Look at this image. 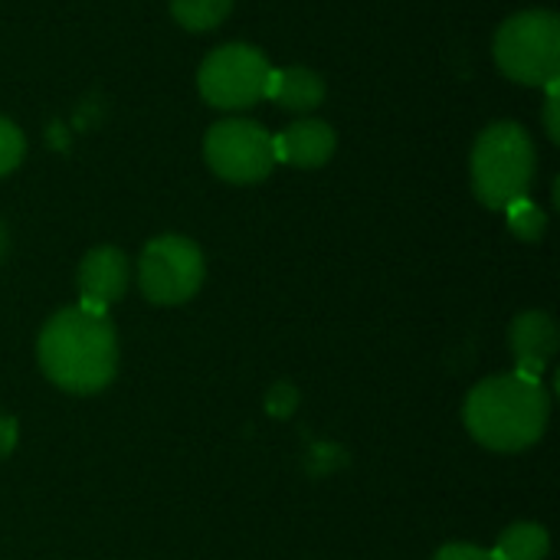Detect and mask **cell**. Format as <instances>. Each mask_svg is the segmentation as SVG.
Here are the masks:
<instances>
[{
  "instance_id": "1",
  "label": "cell",
  "mask_w": 560,
  "mask_h": 560,
  "mask_svg": "<svg viewBox=\"0 0 560 560\" xmlns=\"http://www.w3.org/2000/svg\"><path fill=\"white\" fill-rule=\"evenodd\" d=\"M39 368L69 394H95L108 387L118 368V338L105 312L72 305L56 312L39 331Z\"/></svg>"
},
{
  "instance_id": "2",
  "label": "cell",
  "mask_w": 560,
  "mask_h": 560,
  "mask_svg": "<svg viewBox=\"0 0 560 560\" xmlns=\"http://www.w3.org/2000/svg\"><path fill=\"white\" fill-rule=\"evenodd\" d=\"M551 400L541 381L525 374H499L472 387L466 397V430L495 453H518L545 436Z\"/></svg>"
},
{
  "instance_id": "3",
  "label": "cell",
  "mask_w": 560,
  "mask_h": 560,
  "mask_svg": "<svg viewBox=\"0 0 560 560\" xmlns=\"http://www.w3.org/2000/svg\"><path fill=\"white\" fill-rule=\"evenodd\" d=\"M535 171V141L518 121H495L479 135L472 148V190L489 210H505L528 197Z\"/></svg>"
},
{
  "instance_id": "4",
  "label": "cell",
  "mask_w": 560,
  "mask_h": 560,
  "mask_svg": "<svg viewBox=\"0 0 560 560\" xmlns=\"http://www.w3.org/2000/svg\"><path fill=\"white\" fill-rule=\"evenodd\" d=\"M499 69L522 85H555L560 75V20L551 10L509 16L495 33Z\"/></svg>"
},
{
  "instance_id": "5",
  "label": "cell",
  "mask_w": 560,
  "mask_h": 560,
  "mask_svg": "<svg viewBox=\"0 0 560 560\" xmlns=\"http://www.w3.org/2000/svg\"><path fill=\"white\" fill-rule=\"evenodd\" d=\"M269 59L246 43H230L213 49L197 75L200 95L213 105V108H226V112H240V108H253L256 102L266 98L269 89Z\"/></svg>"
},
{
  "instance_id": "6",
  "label": "cell",
  "mask_w": 560,
  "mask_h": 560,
  "mask_svg": "<svg viewBox=\"0 0 560 560\" xmlns=\"http://www.w3.org/2000/svg\"><path fill=\"white\" fill-rule=\"evenodd\" d=\"M203 253L187 236H158L144 246L138 259V282L148 302L180 305L194 299L203 285Z\"/></svg>"
},
{
  "instance_id": "7",
  "label": "cell",
  "mask_w": 560,
  "mask_h": 560,
  "mask_svg": "<svg viewBox=\"0 0 560 560\" xmlns=\"http://www.w3.org/2000/svg\"><path fill=\"white\" fill-rule=\"evenodd\" d=\"M203 158L210 171L230 184L266 180L276 167L272 135L259 121L246 118L217 121L203 138Z\"/></svg>"
},
{
  "instance_id": "8",
  "label": "cell",
  "mask_w": 560,
  "mask_h": 560,
  "mask_svg": "<svg viewBox=\"0 0 560 560\" xmlns=\"http://www.w3.org/2000/svg\"><path fill=\"white\" fill-rule=\"evenodd\" d=\"M128 259L121 249L115 246H95L82 256L79 262V295L85 308L95 312H108V305H115L125 292H128Z\"/></svg>"
},
{
  "instance_id": "9",
  "label": "cell",
  "mask_w": 560,
  "mask_h": 560,
  "mask_svg": "<svg viewBox=\"0 0 560 560\" xmlns=\"http://www.w3.org/2000/svg\"><path fill=\"white\" fill-rule=\"evenodd\" d=\"M335 148H338L335 128L328 121H318V118L295 121L282 135L272 138L276 161L292 164V167H302V171H312V167L328 164L331 154H335Z\"/></svg>"
},
{
  "instance_id": "10",
  "label": "cell",
  "mask_w": 560,
  "mask_h": 560,
  "mask_svg": "<svg viewBox=\"0 0 560 560\" xmlns=\"http://www.w3.org/2000/svg\"><path fill=\"white\" fill-rule=\"evenodd\" d=\"M512 351L518 361V374L525 377H541L548 361L558 351V325L548 312H525L512 325Z\"/></svg>"
},
{
  "instance_id": "11",
  "label": "cell",
  "mask_w": 560,
  "mask_h": 560,
  "mask_svg": "<svg viewBox=\"0 0 560 560\" xmlns=\"http://www.w3.org/2000/svg\"><path fill=\"white\" fill-rule=\"evenodd\" d=\"M266 98L279 102L289 112H315L325 102V79L308 66L272 69Z\"/></svg>"
},
{
  "instance_id": "12",
  "label": "cell",
  "mask_w": 560,
  "mask_h": 560,
  "mask_svg": "<svg viewBox=\"0 0 560 560\" xmlns=\"http://www.w3.org/2000/svg\"><path fill=\"white\" fill-rule=\"evenodd\" d=\"M551 551V538L541 525L535 522H518L509 525L495 545V560H545Z\"/></svg>"
},
{
  "instance_id": "13",
  "label": "cell",
  "mask_w": 560,
  "mask_h": 560,
  "mask_svg": "<svg viewBox=\"0 0 560 560\" xmlns=\"http://www.w3.org/2000/svg\"><path fill=\"white\" fill-rule=\"evenodd\" d=\"M233 10V0H171V13L184 30L203 33L220 26Z\"/></svg>"
},
{
  "instance_id": "14",
  "label": "cell",
  "mask_w": 560,
  "mask_h": 560,
  "mask_svg": "<svg viewBox=\"0 0 560 560\" xmlns=\"http://www.w3.org/2000/svg\"><path fill=\"white\" fill-rule=\"evenodd\" d=\"M505 213H509V226H512V233H515L518 240L538 243V240L545 236V230H548V217H545V210H541L538 203H532L528 197H522V200L509 203V207H505Z\"/></svg>"
},
{
  "instance_id": "15",
  "label": "cell",
  "mask_w": 560,
  "mask_h": 560,
  "mask_svg": "<svg viewBox=\"0 0 560 560\" xmlns=\"http://www.w3.org/2000/svg\"><path fill=\"white\" fill-rule=\"evenodd\" d=\"M23 154H26V138H23V131H20L10 118L0 115V177L10 174L13 167H20Z\"/></svg>"
},
{
  "instance_id": "16",
  "label": "cell",
  "mask_w": 560,
  "mask_h": 560,
  "mask_svg": "<svg viewBox=\"0 0 560 560\" xmlns=\"http://www.w3.org/2000/svg\"><path fill=\"white\" fill-rule=\"evenodd\" d=\"M433 560H495V555L482 551L476 545H446Z\"/></svg>"
},
{
  "instance_id": "17",
  "label": "cell",
  "mask_w": 560,
  "mask_h": 560,
  "mask_svg": "<svg viewBox=\"0 0 560 560\" xmlns=\"http://www.w3.org/2000/svg\"><path fill=\"white\" fill-rule=\"evenodd\" d=\"M558 82L548 85V98H545V131L551 141H560V118H558Z\"/></svg>"
},
{
  "instance_id": "18",
  "label": "cell",
  "mask_w": 560,
  "mask_h": 560,
  "mask_svg": "<svg viewBox=\"0 0 560 560\" xmlns=\"http://www.w3.org/2000/svg\"><path fill=\"white\" fill-rule=\"evenodd\" d=\"M16 450V420L0 413V459H7Z\"/></svg>"
},
{
  "instance_id": "19",
  "label": "cell",
  "mask_w": 560,
  "mask_h": 560,
  "mask_svg": "<svg viewBox=\"0 0 560 560\" xmlns=\"http://www.w3.org/2000/svg\"><path fill=\"white\" fill-rule=\"evenodd\" d=\"M7 249H10V233H7V226H3V220H0V259L7 256Z\"/></svg>"
}]
</instances>
